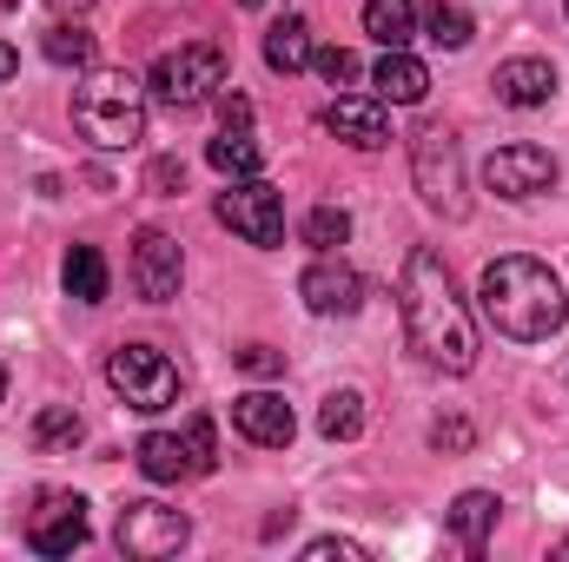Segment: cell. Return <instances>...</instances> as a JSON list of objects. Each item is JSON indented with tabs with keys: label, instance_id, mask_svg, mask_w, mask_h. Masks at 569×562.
Wrapping results in <instances>:
<instances>
[{
	"label": "cell",
	"instance_id": "1",
	"mask_svg": "<svg viewBox=\"0 0 569 562\" xmlns=\"http://www.w3.org/2000/svg\"><path fill=\"white\" fill-rule=\"evenodd\" d=\"M398 304H405V331H411V351L425 358L430 371L443 378H463L477 364V324L457 298V284L443 272V259L430 245H411L405 259V279H398Z\"/></svg>",
	"mask_w": 569,
	"mask_h": 562
},
{
	"label": "cell",
	"instance_id": "2",
	"mask_svg": "<svg viewBox=\"0 0 569 562\" xmlns=\"http://www.w3.org/2000/svg\"><path fill=\"white\" fill-rule=\"evenodd\" d=\"M477 298H483V318L510 338V344H543L557 338L569 318V298H563V279L543 265V259H490L483 279H477Z\"/></svg>",
	"mask_w": 569,
	"mask_h": 562
},
{
	"label": "cell",
	"instance_id": "3",
	"mask_svg": "<svg viewBox=\"0 0 569 562\" xmlns=\"http://www.w3.org/2000/svg\"><path fill=\"white\" fill-rule=\"evenodd\" d=\"M73 127L80 140H93L100 152H127L146 140V80L107 67V73H87L80 93H73Z\"/></svg>",
	"mask_w": 569,
	"mask_h": 562
},
{
	"label": "cell",
	"instance_id": "4",
	"mask_svg": "<svg viewBox=\"0 0 569 562\" xmlns=\"http://www.w3.org/2000/svg\"><path fill=\"white\" fill-rule=\"evenodd\" d=\"M219 87H226V47H219V40L172 47V53H159V60H152V73H146V93H152L159 107H172V113L206 107Z\"/></svg>",
	"mask_w": 569,
	"mask_h": 562
},
{
	"label": "cell",
	"instance_id": "5",
	"mask_svg": "<svg viewBox=\"0 0 569 562\" xmlns=\"http://www.w3.org/2000/svg\"><path fill=\"white\" fill-rule=\"evenodd\" d=\"M411 179H418V192H425L430 212H443V219H463V212H470L463 152H457V133H450V127L425 120V127L411 133Z\"/></svg>",
	"mask_w": 569,
	"mask_h": 562
},
{
	"label": "cell",
	"instance_id": "6",
	"mask_svg": "<svg viewBox=\"0 0 569 562\" xmlns=\"http://www.w3.org/2000/svg\"><path fill=\"white\" fill-rule=\"evenodd\" d=\"M107 384L127 398V411H146V418L179 404V364L166 351H152V344H120L107 358Z\"/></svg>",
	"mask_w": 569,
	"mask_h": 562
},
{
	"label": "cell",
	"instance_id": "7",
	"mask_svg": "<svg viewBox=\"0 0 569 562\" xmlns=\"http://www.w3.org/2000/svg\"><path fill=\"white\" fill-rule=\"evenodd\" d=\"M140 470L152 483H186V476H206L212 470V418H192L186 436L172 430H146L140 436Z\"/></svg>",
	"mask_w": 569,
	"mask_h": 562
},
{
	"label": "cell",
	"instance_id": "8",
	"mask_svg": "<svg viewBox=\"0 0 569 562\" xmlns=\"http://www.w3.org/2000/svg\"><path fill=\"white\" fill-rule=\"evenodd\" d=\"M219 225H232L246 245L272 252L284 239V199L266 179H232V192H219Z\"/></svg>",
	"mask_w": 569,
	"mask_h": 562
},
{
	"label": "cell",
	"instance_id": "9",
	"mask_svg": "<svg viewBox=\"0 0 569 562\" xmlns=\"http://www.w3.org/2000/svg\"><path fill=\"white\" fill-rule=\"evenodd\" d=\"M113 536H120V550H127V556L159 562V556H179V550H186L192 523H186L179 510H166V503H152V496H140V503H127V510H120Z\"/></svg>",
	"mask_w": 569,
	"mask_h": 562
},
{
	"label": "cell",
	"instance_id": "10",
	"mask_svg": "<svg viewBox=\"0 0 569 562\" xmlns=\"http://www.w3.org/2000/svg\"><path fill=\"white\" fill-rule=\"evenodd\" d=\"M483 185H490L497 199H537V192L557 185V159H550L543 145H530V140L497 145V152L483 159Z\"/></svg>",
	"mask_w": 569,
	"mask_h": 562
},
{
	"label": "cell",
	"instance_id": "11",
	"mask_svg": "<svg viewBox=\"0 0 569 562\" xmlns=\"http://www.w3.org/2000/svg\"><path fill=\"white\" fill-rule=\"evenodd\" d=\"M80 543H87V503L67 490L40 496V510L27 516V550L33 556H73Z\"/></svg>",
	"mask_w": 569,
	"mask_h": 562
},
{
	"label": "cell",
	"instance_id": "12",
	"mask_svg": "<svg viewBox=\"0 0 569 562\" xmlns=\"http://www.w3.org/2000/svg\"><path fill=\"white\" fill-rule=\"evenodd\" d=\"M298 298H305V311H318V318H351L358 304H365V279L345 265V259H318V265H305V279H298Z\"/></svg>",
	"mask_w": 569,
	"mask_h": 562
},
{
	"label": "cell",
	"instance_id": "13",
	"mask_svg": "<svg viewBox=\"0 0 569 562\" xmlns=\"http://www.w3.org/2000/svg\"><path fill=\"white\" fill-rule=\"evenodd\" d=\"M179 272H186L179 245L146 225L140 239H133V291H140L146 304H166V298H179Z\"/></svg>",
	"mask_w": 569,
	"mask_h": 562
},
{
	"label": "cell",
	"instance_id": "14",
	"mask_svg": "<svg viewBox=\"0 0 569 562\" xmlns=\"http://www.w3.org/2000/svg\"><path fill=\"white\" fill-rule=\"evenodd\" d=\"M325 133H338V140L358 145V152H378V145H391L385 100H358V93H338V100L325 107Z\"/></svg>",
	"mask_w": 569,
	"mask_h": 562
},
{
	"label": "cell",
	"instance_id": "15",
	"mask_svg": "<svg viewBox=\"0 0 569 562\" xmlns=\"http://www.w3.org/2000/svg\"><path fill=\"white\" fill-rule=\"evenodd\" d=\"M232 423H239V436H252V443H266V450H284L291 443V404H284L279 391H246V398H232Z\"/></svg>",
	"mask_w": 569,
	"mask_h": 562
},
{
	"label": "cell",
	"instance_id": "16",
	"mask_svg": "<svg viewBox=\"0 0 569 562\" xmlns=\"http://www.w3.org/2000/svg\"><path fill=\"white\" fill-rule=\"evenodd\" d=\"M490 87H497V100H503V107H517V113H537V107H550V93H557V67L523 53V60H503Z\"/></svg>",
	"mask_w": 569,
	"mask_h": 562
},
{
	"label": "cell",
	"instance_id": "17",
	"mask_svg": "<svg viewBox=\"0 0 569 562\" xmlns=\"http://www.w3.org/2000/svg\"><path fill=\"white\" fill-rule=\"evenodd\" d=\"M371 87H378V100H391V107H418L430 93V73H425V60H411L405 47H385V60L371 67Z\"/></svg>",
	"mask_w": 569,
	"mask_h": 562
},
{
	"label": "cell",
	"instance_id": "18",
	"mask_svg": "<svg viewBox=\"0 0 569 562\" xmlns=\"http://www.w3.org/2000/svg\"><path fill=\"white\" fill-rule=\"evenodd\" d=\"M497 510H503V503H497L490 490H463L443 523H450V536H457L470 556H483V543H490V530H497Z\"/></svg>",
	"mask_w": 569,
	"mask_h": 562
},
{
	"label": "cell",
	"instance_id": "19",
	"mask_svg": "<svg viewBox=\"0 0 569 562\" xmlns=\"http://www.w3.org/2000/svg\"><path fill=\"white\" fill-rule=\"evenodd\" d=\"M206 165H212V172H226V179H259L266 145L252 140V127H226L219 140L206 145Z\"/></svg>",
	"mask_w": 569,
	"mask_h": 562
},
{
	"label": "cell",
	"instance_id": "20",
	"mask_svg": "<svg viewBox=\"0 0 569 562\" xmlns=\"http://www.w3.org/2000/svg\"><path fill=\"white\" fill-rule=\"evenodd\" d=\"M311 53H318V47H311V27H305L298 13H284L279 27L266 33V67H272V73H305Z\"/></svg>",
	"mask_w": 569,
	"mask_h": 562
},
{
	"label": "cell",
	"instance_id": "21",
	"mask_svg": "<svg viewBox=\"0 0 569 562\" xmlns=\"http://www.w3.org/2000/svg\"><path fill=\"white\" fill-rule=\"evenodd\" d=\"M365 33L378 47H411V33H418L411 0H365Z\"/></svg>",
	"mask_w": 569,
	"mask_h": 562
},
{
	"label": "cell",
	"instance_id": "22",
	"mask_svg": "<svg viewBox=\"0 0 569 562\" xmlns=\"http://www.w3.org/2000/svg\"><path fill=\"white\" fill-rule=\"evenodd\" d=\"M67 291L80 304H107V259H100V245H73L67 252Z\"/></svg>",
	"mask_w": 569,
	"mask_h": 562
},
{
	"label": "cell",
	"instance_id": "23",
	"mask_svg": "<svg viewBox=\"0 0 569 562\" xmlns=\"http://www.w3.org/2000/svg\"><path fill=\"white\" fill-rule=\"evenodd\" d=\"M40 47H47V60H53V67H73V73H87V67H93V33H87V27H73V20L47 27V40H40Z\"/></svg>",
	"mask_w": 569,
	"mask_h": 562
},
{
	"label": "cell",
	"instance_id": "24",
	"mask_svg": "<svg viewBox=\"0 0 569 562\" xmlns=\"http://www.w3.org/2000/svg\"><path fill=\"white\" fill-rule=\"evenodd\" d=\"M318 430H325L331 443H351V436L365 430V398H358V391H331V398L318 404Z\"/></svg>",
	"mask_w": 569,
	"mask_h": 562
},
{
	"label": "cell",
	"instance_id": "25",
	"mask_svg": "<svg viewBox=\"0 0 569 562\" xmlns=\"http://www.w3.org/2000/svg\"><path fill=\"white\" fill-rule=\"evenodd\" d=\"M73 443H80L73 404H47V411L33 418V450H73Z\"/></svg>",
	"mask_w": 569,
	"mask_h": 562
},
{
	"label": "cell",
	"instance_id": "26",
	"mask_svg": "<svg viewBox=\"0 0 569 562\" xmlns=\"http://www.w3.org/2000/svg\"><path fill=\"white\" fill-rule=\"evenodd\" d=\"M351 239V219L338 212V205H318L311 219H305V245H318V252H338Z\"/></svg>",
	"mask_w": 569,
	"mask_h": 562
},
{
	"label": "cell",
	"instance_id": "27",
	"mask_svg": "<svg viewBox=\"0 0 569 562\" xmlns=\"http://www.w3.org/2000/svg\"><path fill=\"white\" fill-rule=\"evenodd\" d=\"M425 27H430V40H437V47H470V13H463V7H450V0H437V7H430Z\"/></svg>",
	"mask_w": 569,
	"mask_h": 562
},
{
	"label": "cell",
	"instance_id": "28",
	"mask_svg": "<svg viewBox=\"0 0 569 562\" xmlns=\"http://www.w3.org/2000/svg\"><path fill=\"white\" fill-rule=\"evenodd\" d=\"M305 562H371V550L351 536H318V543H305Z\"/></svg>",
	"mask_w": 569,
	"mask_h": 562
},
{
	"label": "cell",
	"instance_id": "29",
	"mask_svg": "<svg viewBox=\"0 0 569 562\" xmlns=\"http://www.w3.org/2000/svg\"><path fill=\"white\" fill-rule=\"evenodd\" d=\"M311 67H318L331 87H351V80L365 73V67H358V53H345V47H325V53H311Z\"/></svg>",
	"mask_w": 569,
	"mask_h": 562
},
{
	"label": "cell",
	"instance_id": "30",
	"mask_svg": "<svg viewBox=\"0 0 569 562\" xmlns=\"http://www.w3.org/2000/svg\"><path fill=\"white\" fill-rule=\"evenodd\" d=\"M146 192L179 199V192H186V165H179V159H152V165H146Z\"/></svg>",
	"mask_w": 569,
	"mask_h": 562
},
{
	"label": "cell",
	"instance_id": "31",
	"mask_svg": "<svg viewBox=\"0 0 569 562\" xmlns=\"http://www.w3.org/2000/svg\"><path fill=\"white\" fill-rule=\"evenodd\" d=\"M239 371H252V378H279L284 351H272V344H246V351H239Z\"/></svg>",
	"mask_w": 569,
	"mask_h": 562
},
{
	"label": "cell",
	"instance_id": "32",
	"mask_svg": "<svg viewBox=\"0 0 569 562\" xmlns=\"http://www.w3.org/2000/svg\"><path fill=\"white\" fill-rule=\"evenodd\" d=\"M430 443H437V450H470V423H463V418L430 423Z\"/></svg>",
	"mask_w": 569,
	"mask_h": 562
},
{
	"label": "cell",
	"instance_id": "33",
	"mask_svg": "<svg viewBox=\"0 0 569 562\" xmlns=\"http://www.w3.org/2000/svg\"><path fill=\"white\" fill-rule=\"evenodd\" d=\"M219 113H226V127H252V100H246V93H226Z\"/></svg>",
	"mask_w": 569,
	"mask_h": 562
},
{
	"label": "cell",
	"instance_id": "34",
	"mask_svg": "<svg viewBox=\"0 0 569 562\" xmlns=\"http://www.w3.org/2000/svg\"><path fill=\"white\" fill-rule=\"evenodd\" d=\"M13 73H20V53H13V47H0V80H13Z\"/></svg>",
	"mask_w": 569,
	"mask_h": 562
},
{
	"label": "cell",
	"instance_id": "35",
	"mask_svg": "<svg viewBox=\"0 0 569 562\" xmlns=\"http://www.w3.org/2000/svg\"><path fill=\"white\" fill-rule=\"evenodd\" d=\"M53 7H73V13H80V7H93V0H53Z\"/></svg>",
	"mask_w": 569,
	"mask_h": 562
},
{
	"label": "cell",
	"instance_id": "36",
	"mask_svg": "<svg viewBox=\"0 0 569 562\" xmlns=\"http://www.w3.org/2000/svg\"><path fill=\"white\" fill-rule=\"evenodd\" d=\"M0 404H7V371H0Z\"/></svg>",
	"mask_w": 569,
	"mask_h": 562
},
{
	"label": "cell",
	"instance_id": "37",
	"mask_svg": "<svg viewBox=\"0 0 569 562\" xmlns=\"http://www.w3.org/2000/svg\"><path fill=\"white\" fill-rule=\"evenodd\" d=\"M246 7H259V0H246Z\"/></svg>",
	"mask_w": 569,
	"mask_h": 562
},
{
	"label": "cell",
	"instance_id": "38",
	"mask_svg": "<svg viewBox=\"0 0 569 562\" xmlns=\"http://www.w3.org/2000/svg\"><path fill=\"white\" fill-rule=\"evenodd\" d=\"M563 13H569V0H563Z\"/></svg>",
	"mask_w": 569,
	"mask_h": 562
}]
</instances>
